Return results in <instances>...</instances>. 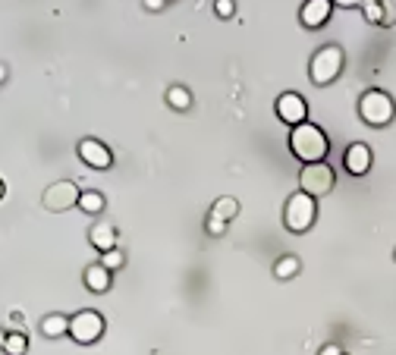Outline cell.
I'll use <instances>...</instances> for the list:
<instances>
[{
    "label": "cell",
    "instance_id": "24",
    "mask_svg": "<svg viewBox=\"0 0 396 355\" xmlns=\"http://www.w3.org/2000/svg\"><path fill=\"white\" fill-rule=\"evenodd\" d=\"M393 22H396V7L384 0V26H393Z\"/></svg>",
    "mask_w": 396,
    "mask_h": 355
},
{
    "label": "cell",
    "instance_id": "14",
    "mask_svg": "<svg viewBox=\"0 0 396 355\" xmlns=\"http://www.w3.org/2000/svg\"><path fill=\"white\" fill-rule=\"evenodd\" d=\"M42 334L51 336V340L69 334V318H66V314H48V318L42 321Z\"/></svg>",
    "mask_w": 396,
    "mask_h": 355
},
{
    "label": "cell",
    "instance_id": "21",
    "mask_svg": "<svg viewBox=\"0 0 396 355\" xmlns=\"http://www.w3.org/2000/svg\"><path fill=\"white\" fill-rule=\"evenodd\" d=\"M362 16L371 26H384V0L381 3H362Z\"/></svg>",
    "mask_w": 396,
    "mask_h": 355
},
{
    "label": "cell",
    "instance_id": "25",
    "mask_svg": "<svg viewBox=\"0 0 396 355\" xmlns=\"http://www.w3.org/2000/svg\"><path fill=\"white\" fill-rule=\"evenodd\" d=\"M167 0H145V10H151V13H157V10H164Z\"/></svg>",
    "mask_w": 396,
    "mask_h": 355
},
{
    "label": "cell",
    "instance_id": "10",
    "mask_svg": "<svg viewBox=\"0 0 396 355\" xmlns=\"http://www.w3.org/2000/svg\"><path fill=\"white\" fill-rule=\"evenodd\" d=\"M330 7H334V0H305L302 3V26L305 28H321L324 22L330 19Z\"/></svg>",
    "mask_w": 396,
    "mask_h": 355
},
{
    "label": "cell",
    "instance_id": "4",
    "mask_svg": "<svg viewBox=\"0 0 396 355\" xmlns=\"http://www.w3.org/2000/svg\"><path fill=\"white\" fill-rule=\"evenodd\" d=\"M308 73H312V82L314 85H330L336 75L343 73V51L336 48V44L321 48L318 54L312 57V66H308Z\"/></svg>",
    "mask_w": 396,
    "mask_h": 355
},
{
    "label": "cell",
    "instance_id": "17",
    "mask_svg": "<svg viewBox=\"0 0 396 355\" xmlns=\"http://www.w3.org/2000/svg\"><path fill=\"white\" fill-rule=\"evenodd\" d=\"M167 104H170L173 110H189V107H192L189 89H183V85H173V89L167 91Z\"/></svg>",
    "mask_w": 396,
    "mask_h": 355
},
{
    "label": "cell",
    "instance_id": "1",
    "mask_svg": "<svg viewBox=\"0 0 396 355\" xmlns=\"http://www.w3.org/2000/svg\"><path fill=\"white\" fill-rule=\"evenodd\" d=\"M327 148H330V142H327V136H324V129H318V126L308 123V120L299 126H293V132H289V151L299 157L302 164L324 161Z\"/></svg>",
    "mask_w": 396,
    "mask_h": 355
},
{
    "label": "cell",
    "instance_id": "23",
    "mask_svg": "<svg viewBox=\"0 0 396 355\" xmlns=\"http://www.w3.org/2000/svg\"><path fill=\"white\" fill-rule=\"evenodd\" d=\"M214 10H217L220 19H230V16L236 13V3H233V0H214Z\"/></svg>",
    "mask_w": 396,
    "mask_h": 355
},
{
    "label": "cell",
    "instance_id": "19",
    "mask_svg": "<svg viewBox=\"0 0 396 355\" xmlns=\"http://www.w3.org/2000/svg\"><path fill=\"white\" fill-rule=\"evenodd\" d=\"M79 208H82L85 214H101L104 211V195L101 192H82V195H79Z\"/></svg>",
    "mask_w": 396,
    "mask_h": 355
},
{
    "label": "cell",
    "instance_id": "20",
    "mask_svg": "<svg viewBox=\"0 0 396 355\" xmlns=\"http://www.w3.org/2000/svg\"><path fill=\"white\" fill-rule=\"evenodd\" d=\"M101 264L107 267V271H120V267L126 264V255L120 252V248H107V252H101Z\"/></svg>",
    "mask_w": 396,
    "mask_h": 355
},
{
    "label": "cell",
    "instance_id": "2",
    "mask_svg": "<svg viewBox=\"0 0 396 355\" xmlns=\"http://www.w3.org/2000/svg\"><path fill=\"white\" fill-rule=\"evenodd\" d=\"M314 217H318V205H314V199L308 195V192H296V195H289L287 199V208H283V224H287L289 233H305L312 230Z\"/></svg>",
    "mask_w": 396,
    "mask_h": 355
},
{
    "label": "cell",
    "instance_id": "31",
    "mask_svg": "<svg viewBox=\"0 0 396 355\" xmlns=\"http://www.w3.org/2000/svg\"><path fill=\"white\" fill-rule=\"evenodd\" d=\"M362 3H381V0H362Z\"/></svg>",
    "mask_w": 396,
    "mask_h": 355
},
{
    "label": "cell",
    "instance_id": "29",
    "mask_svg": "<svg viewBox=\"0 0 396 355\" xmlns=\"http://www.w3.org/2000/svg\"><path fill=\"white\" fill-rule=\"evenodd\" d=\"M3 195H7V185H3V179H0V201H3Z\"/></svg>",
    "mask_w": 396,
    "mask_h": 355
},
{
    "label": "cell",
    "instance_id": "9",
    "mask_svg": "<svg viewBox=\"0 0 396 355\" xmlns=\"http://www.w3.org/2000/svg\"><path fill=\"white\" fill-rule=\"evenodd\" d=\"M79 157H82L91 170H107V167L114 164L110 148L104 142H98V138H82V142H79Z\"/></svg>",
    "mask_w": 396,
    "mask_h": 355
},
{
    "label": "cell",
    "instance_id": "28",
    "mask_svg": "<svg viewBox=\"0 0 396 355\" xmlns=\"http://www.w3.org/2000/svg\"><path fill=\"white\" fill-rule=\"evenodd\" d=\"M3 79H7V66L0 63V85H3Z\"/></svg>",
    "mask_w": 396,
    "mask_h": 355
},
{
    "label": "cell",
    "instance_id": "3",
    "mask_svg": "<svg viewBox=\"0 0 396 355\" xmlns=\"http://www.w3.org/2000/svg\"><path fill=\"white\" fill-rule=\"evenodd\" d=\"M396 107H393V98L387 91H365L362 101H359V116H362L368 126H387L393 120Z\"/></svg>",
    "mask_w": 396,
    "mask_h": 355
},
{
    "label": "cell",
    "instance_id": "22",
    "mask_svg": "<svg viewBox=\"0 0 396 355\" xmlns=\"http://www.w3.org/2000/svg\"><path fill=\"white\" fill-rule=\"evenodd\" d=\"M205 230L211 233V236H224V230H226V220H220L217 214H208V224H205Z\"/></svg>",
    "mask_w": 396,
    "mask_h": 355
},
{
    "label": "cell",
    "instance_id": "18",
    "mask_svg": "<svg viewBox=\"0 0 396 355\" xmlns=\"http://www.w3.org/2000/svg\"><path fill=\"white\" fill-rule=\"evenodd\" d=\"M3 352H7V355H26V352H28L26 334H19V330L7 334V340H3Z\"/></svg>",
    "mask_w": 396,
    "mask_h": 355
},
{
    "label": "cell",
    "instance_id": "32",
    "mask_svg": "<svg viewBox=\"0 0 396 355\" xmlns=\"http://www.w3.org/2000/svg\"><path fill=\"white\" fill-rule=\"evenodd\" d=\"M343 355H346V352H343Z\"/></svg>",
    "mask_w": 396,
    "mask_h": 355
},
{
    "label": "cell",
    "instance_id": "27",
    "mask_svg": "<svg viewBox=\"0 0 396 355\" xmlns=\"http://www.w3.org/2000/svg\"><path fill=\"white\" fill-rule=\"evenodd\" d=\"M336 7H362V0H334Z\"/></svg>",
    "mask_w": 396,
    "mask_h": 355
},
{
    "label": "cell",
    "instance_id": "15",
    "mask_svg": "<svg viewBox=\"0 0 396 355\" xmlns=\"http://www.w3.org/2000/svg\"><path fill=\"white\" fill-rule=\"evenodd\" d=\"M296 273H299V258H296V255H283V258L273 264V277H277V280H293Z\"/></svg>",
    "mask_w": 396,
    "mask_h": 355
},
{
    "label": "cell",
    "instance_id": "16",
    "mask_svg": "<svg viewBox=\"0 0 396 355\" xmlns=\"http://www.w3.org/2000/svg\"><path fill=\"white\" fill-rule=\"evenodd\" d=\"M211 214H217L220 220H233V217H236V214H240V201H236V199H230V195H224V199H217V201H214Z\"/></svg>",
    "mask_w": 396,
    "mask_h": 355
},
{
    "label": "cell",
    "instance_id": "12",
    "mask_svg": "<svg viewBox=\"0 0 396 355\" xmlns=\"http://www.w3.org/2000/svg\"><path fill=\"white\" fill-rule=\"evenodd\" d=\"M89 242L98 248V252H107V248H116V230L110 224H95L89 230Z\"/></svg>",
    "mask_w": 396,
    "mask_h": 355
},
{
    "label": "cell",
    "instance_id": "6",
    "mask_svg": "<svg viewBox=\"0 0 396 355\" xmlns=\"http://www.w3.org/2000/svg\"><path fill=\"white\" fill-rule=\"evenodd\" d=\"M104 334V318L98 311H79L69 318V336H73L75 343H82V346H89V343H98Z\"/></svg>",
    "mask_w": 396,
    "mask_h": 355
},
{
    "label": "cell",
    "instance_id": "13",
    "mask_svg": "<svg viewBox=\"0 0 396 355\" xmlns=\"http://www.w3.org/2000/svg\"><path fill=\"white\" fill-rule=\"evenodd\" d=\"M85 286H89L91 293H107L110 289V271L101 264V261L85 267Z\"/></svg>",
    "mask_w": 396,
    "mask_h": 355
},
{
    "label": "cell",
    "instance_id": "8",
    "mask_svg": "<svg viewBox=\"0 0 396 355\" xmlns=\"http://www.w3.org/2000/svg\"><path fill=\"white\" fill-rule=\"evenodd\" d=\"M277 116H280L287 126H299L305 123L308 116V104L302 95H296V91H287V95L277 98Z\"/></svg>",
    "mask_w": 396,
    "mask_h": 355
},
{
    "label": "cell",
    "instance_id": "30",
    "mask_svg": "<svg viewBox=\"0 0 396 355\" xmlns=\"http://www.w3.org/2000/svg\"><path fill=\"white\" fill-rule=\"evenodd\" d=\"M3 340H7V334H3V330H0V349H3Z\"/></svg>",
    "mask_w": 396,
    "mask_h": 355
},
{
    "label": "cell",
    "instance_id": "7",
    "mask_svg": "<svg viewBox=\"0 0 396 355\" xmlns=\"http://www.w3.org/2000/svg\"><path fill=\"white\" fill-rule=\"evenodd\" d=\"M79 185L73 183V179H60V183H54V185H48L44 189V208L48 211H69V208H75L79 205Z\"/></svg>",
    "mask_w": 396,
    "mask_h": 355
},
{
    "label": "cell",
    "instance_id": "5",
    "mask_svg": "<svg viewBox=\"0 0 396 355\" xmlns=\"http://www.w3.org/2000/svg\"><path fill=\"white\" fill-rule=\"evenodd\" d=\"M334 170H330V164H324V161H314V164H305L299 173V185L302 192H308L312 199H321V195H327L330 189H334Z\"/></svg>",
    "mask_w": 396,
    "mask_h": 355
},
{
    "label": "cell",
    "instance_id": "26",
    "mask_svg": "<svg viewBox=\"0 0 396 355\" xmlns=\"http://www.w3.org/2000/svg\"><path fill=\"white\" fill-rule=\"evenodd\" d=\"M321 355H343V349L330 343V346H324V349H321Z\"/></svg>",
    "mask_w": 396,
    "mask_h": 355
},
{
    "label": "cell",
    "instance_id": "11",
    "mask_svg": "<svg viewBox=\"0 0 396 355\" xmlns=\"http://www.w3.org/2000/svg\"><path fill=\"white\" fill-rule=\"evenodd\" d=\"M343 164H346V170L352 173V176H365V173L371 170V148L362 142L349 145L346 154H343Z\"/></svg>",
    "mask_w": 396,
    "mask_h": 355
}]
</instances>
